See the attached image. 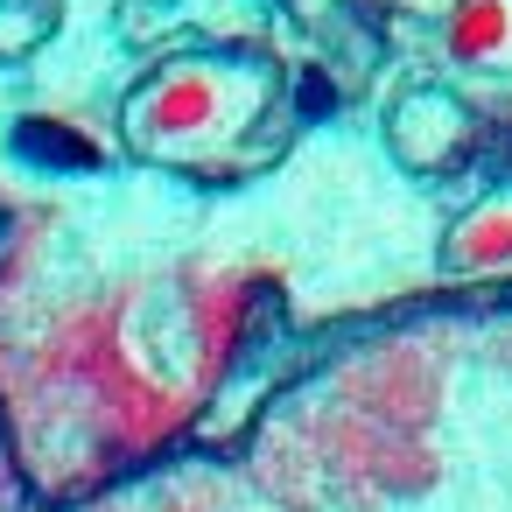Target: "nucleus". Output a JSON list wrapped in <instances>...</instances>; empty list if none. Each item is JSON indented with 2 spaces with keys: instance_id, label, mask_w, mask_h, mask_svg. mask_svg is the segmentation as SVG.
<instances>
[{
  "instance_id": "f03ea898",
  "label": "nucleus",
  "mask_w": 512,
  "mask_h": 512,
  "mask_svg": "<svg viewBox=\"0 0 512 512\" xmlns=\"http://www.w3.org/2000/svg\"><path fill=\"white\" fill-rule=\"evenodd\" d=\"M330 106H337V92H330V78H316V71H309V78H302V113H309V120H323Z\"/></svg>"
},
{
  "instance_id": "f257e3e1",
  "label": "nucleus",
  "mask_w": 512,
  "mask_h": 512,
  "mask_svg": "<svg viewBox=\"0 0 512 512\" xmlns=\"http://www.w3.org/2000/svg\"><path fill=\"white\" fill-rule=\"evenodd\" d=\"M15 141H22V155H36V162H50V169H92V141H78V134L50 127V120H29Z\"/></svg>"
}]
</instances>
